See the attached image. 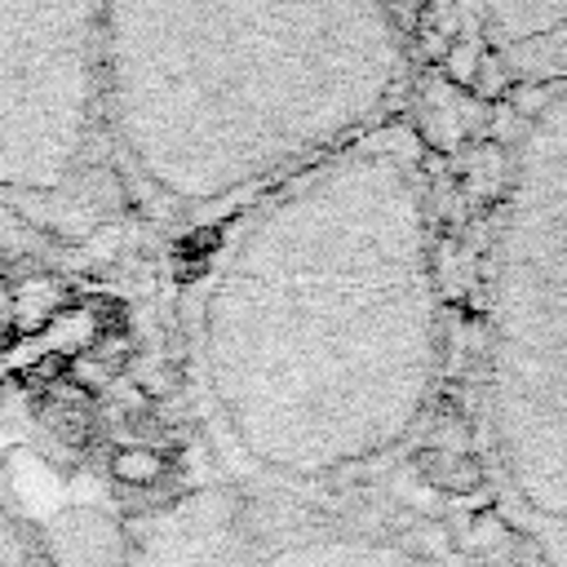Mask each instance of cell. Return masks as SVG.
I'll return each instance as SVG.
<instances>
[{
	"mask_svg": "<svg viewBox=\"0 0 567 567\" xmlns=\"http://www.w3.org/2000/svg\"><path fill=\"white\" fill-rule=\"evenodd\" d=\"M217 226L186 350L221 483L346 492L399 478L452 359L434 182L408 115Z\"/></svg>",
	"mask_w": 567,
	"mask_h": 567,
	"instance_id": "obj_1",
	"label": "cell"
},
{
	"mask_svg": "<svg viewBox=\"0 0 567 567\" xmlns=\"http://www.w3.org/2000/svg\"><path fill=\"white\" fill-rule=\"evenodd\" d=\"M408 93L394 0H102V155L186 226L403 120Z\"/></svg>",
	"mask_w": 567,
	"mask_h": 567,
	"instance_id": "obj_2",
	"label": "cell"
},
{
	"mask_svg": "<svg viewBox=\"0 0 567 567\" xmlns=\"http://www.w3.org/2000/svg\"><path fill=\"white\" fill-rule=\"evenodd\" d=\"M474 447L487 505L567 567V80L532 89L483 226L474 310Z\"/></svg>",
	"mask_w": 567,
	"mask_h": 567,
	"instance_id": "obj_3",
	"label": "cell"
},
{
	"mask_svg": "<svg viewBox=\"0 0 567 567\" xmlns=\"http://www.w3.org/2000/svg\"><path fill=\"white\" fill-rule=\"evenodd\" d=\"M128 567H545L492 505L403 474L346 492L213 483L164 505Z\"/></svg>",
	"mask_w": 567,
	"mask_h": 567,
	"instance_id": "obj_4",
	"label": "cell"
},
{
	"mask_svg": "<svg viewBox=\"0 0 567 567\" xmlns=\"http://www.w3.org/2000/svg\"><path fill=\"white\" fill-rule=\"evenodd\" d=\"M97 31L102 0H0V195H71L106 164Z\"/></svg>",
	"mask_w": 567,
	"mask_h": 567,
	"instance_id": "obj_5",
	"label": "cell"
},
{
	"mask_svg": "<svg viewBox=\"0 0 567 567\" xmlns=\"http://www.w3.org/2000/svg\"><path fill=\"white\" fill-rule=\"evenodd\" d=\"M465 49L514 89L567 80V0H443Z\"/></svg>",
	"mask_w": 567,
	"mask_h": 567,
	"instance_id": "obj_6",
	"label": "cell"
}]
</instances>
